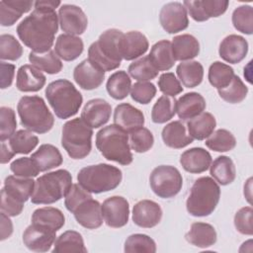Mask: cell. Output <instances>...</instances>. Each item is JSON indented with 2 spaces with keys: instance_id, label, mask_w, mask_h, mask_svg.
Listing matches in <instances>:
<instances>
[{
  "instance_id": "cb8c5ba5",
  "label": "cell",
  "mask_w": 253,
  "mask_h": 253,
  "mask_svg": "<svg viewBox=\"0 0 253 253\" xmlns=\"http://www.w3.org/2000/svg\"><path fill=\"white\" fill-rule=\"evenodd\" d=\"M211 155L202 147H193L185 150L180 157L183 169L192 174H200L207 171L211 164Z\"/></svg>"
},
{
  "instance_id": "db71d44e",
  "label": "cell",
  "mask_w": 253,
  "mask_h": 253,
  "mask_svg": "<svg viewBox=\"0 0 253 253\" xmlns=\"http://www.w3.org/2000/svg\"><path fill=\"white\" fill-rule=\"evenodd\" d=\"M11 171L16 176L33 178L38 176L40 170L31 157H21L14 160L10 165Z\"/></svg>"
},
{
  "instance_id": "d4e9b609",
  "label": "cell",
  "mask_w": 253,
  "mask_h": 253,
  "mask_svg": "<svg viewBox=\"0 0 253 253\" xmlns=\"http://www.w3.org/2000/svg\"><path fill=\"white\" fill-rule=\"evenodd\" d=\"M206 106V100L201 94L190 92L182 95L177 100L176 113L179 119L189 121L202 114L205 111Z\"/></svg>"
},
{
  "instance_id": "9f6ffc18",
  "label": "cell",
  "mask_w": 253,
  "mask_h": 253,
  "mask_svg": "<svg viewBox=\"0 0 253 253\" xmlns=\"http://www.w3.org/2000/svg\"><path fill=\"white\" fill-rule=\"evenodd\" d=\"M253 210L251 207L241 208L234 215V225L237 231L244 235L253 234Z\"/></svg>"
},
{
  "instance_id": "52a82bcc",
  "label": "cell",
  "mask_w": 253,
  "mask_h": 253,
  "mask_svg": "<svg viewBox=\"0 0 253 253\" xmlns=\"http://www.w3.org/2000/svg\"><path fill=\"white\" fill-rule=\"evenodd\" d=\"M72 186V176L65 169L42 175L36 180L31 201L36 205H50L66 196Z\"/></svg>"
},
{
  "instance_id": "277c9868",
  "label": "cell",
  "mask_w": 253,
  "mask_h": 253,
  "mask_svg": "<svg viewBox=\"0 0 253 253\" xmlns=\"http://www.w3.org/2000/svg\"><path fill=\"white\" fill-rule=\"evenodd\" d=\"M44 94L55 116L62 120L76 115L83 102L82 94L66 79L50 82Z\"/></svg>"
},
{
  "instance_id": "4316f807",
  "label": "cell",
  "mask_w": 253,
  "mask_h": 253,
  "mask_svg": "<svg viewBox=\"0 0 253 253\" xmlns=\"http://www.w3.org/2000/svg\"><path fill=\"white\" fill-rule=\"evenodd\" d=\"M35 2L24 0L0 1V24L3 27L13 26L23 14L28 13Z\"/></svg>"
},
{
  "instance_id": "f907efd6",
  "label": "cell",
  "mask_w": 253,
  "mask_h": 253,
  "mask_svg": "<svg viewBox=\"0 0 253 253\" xmlns=\"http://www.w3.org/2000/svg\"><path fill=\"white\" fill-rule=\"evenodd\" d=\"M128 139L130 148L137 153H144L148 151L154 143L152 132L143 126L129 132Z\"/></svg>"
},
{
  "instance_id": "ee69618b",
  "label": "cell",
  "mask_w": 253,
  "mask_h": 253,
  "mask_svg": "<svg viewBox=\"0 0 253 253\" xmlns=\"http://www.w3.org/2000/svg\"><path fill=\"white\" fill-rule=\"evenodd\" d=\"M205 144L211 150L216 152H227L236 145L235 136L227 129L219 128L213 131L207 139Z\"/></svg>"
},
{
  "instance_id": "7c38bea8",
  "label": "cell",
  "mask_w": 253,
  "mask_h": 253,
  "mask_svg": "<svg viewBox=\"0 0 253 253\" xmlns=\"http://www.w3.org/2000/svg\"><path fill=\"white\" fill-rule=\"evenodd\" d=\"M183 5L196 22H205L224 14L229 2L227 0H186Z\"/></svg>"
},
{
  "instance_id": "484cf974",
  "label": "cell",
  "mask_w": 253,
  "mask_h": 253,
  "mask_svg": "<svg viewBox=\"0 0 253 253\" xmlns=\"http://www.w3.org/2000/svg\"><path fill=\"white\" fill-rule=\"evenodd\" d=\"M161 136L166 146L175 149L186 147L194 141L185 125L180 121H174L166 125L162 129Z\"/></svg>"
},
{
  "instance_id": "7402d4cb",
  "label": "cell",
  "mask_w": 253,
  "mask_h": 253,
  "mask_svg": "<svg viewBox=\"0 0 253 253\" xmlns=\"http://www.w3.org/2000/svg\"><path fill=\"white\" fill-rule=\"evenodd\" d=\"M248 52L247 41L238 35H229L225 37L218 48L219 56L226 62L236 64L242 61Z\"/></svg>"
},
{
  "instance_id": "44dd1931",
  "label": "cell",
  "mask_w": 253,
  "mask_h": 253,
  "mask_svg": "<svg viewBox=\"0 0 253 253\" xmlns=\"http://www.w3.org/2000/svg\"><path fill=\"white\" fill-rule=\"evenodd\" d=\"M114 124L129 133L143 126L144 115L139 109L130 104L122 103L115 109Z\"/></svg>"
},
{
  "instance_id": "ab89813d",
  "label": "cell",
  "mask_w": 253,
  "mask_h": 253,
  "mask_svg": "<svg viewBox=\"0 0 253 253\" xmlns=\"http://www.w3.org/2000/svg\"><path fill=\"white\" fill-rule=\"evenodd\" d=\"M107 92L115 100H123L127 97L131 89V79L125 70L113 73L106 84Z\"/></svg>"
},
{
  "instance_id": "9a60e30c",
  "label": "cell",
  "mask_w": 253,
  "mask_h": 253,
  "mask_svg": "<svg viewBox=\"0 0 253 253\" xmlns=\"http://www.w3.org/2000/svg\"><path fill=\"white\" fill-rule=\"evenodd\" d=\"M55 237L56 231L32 223L23 233V242L32 251L47 252L54 244Z\"/></svg>"
},
{
  "instance_id": "d6986e66",
  "label": "cell",
  "mask_w": 253,
  "mask_h": 253,
  "mask_svg": "<svg viewBox=\"0 0 253 253\" xmlns=\"http://www.w3.org/2000/svg\"><path fill=\"white\" fill-rule=\"evenodd\" d=\"M148 46L147 38L138 31L123 34L120 40V50L125 60H134L142 56L147 51Z\"/></svg>"
},
{
  "instance_id": "4fadbf2b",
  "label": "cell",
  "mask_w": 253,
  "mask_h": 253,
  "mask_svg": "<svg viewBox=\"0 0 253 253\" xmlns=\"http://www.w3.org/2000/svg\"><path fill=\"white\" fill-rule=\"evenodd\" d=\"M60 29L67 35H82L88 26V19L84 11L72 4H63L58 10Z\"/></svg>"
},
{
  "instance_id": "c3c4849f",
  "label": "cell",
  "mask_w": 253,
  "mask_h": 253,
  "mask_svg": "<svg viewBox=\"0 0 253 253\" xmlns=\"http://www.w3.org/2000/svg\"><path fill=\"white\" fill-rule=\"evenodd\" d=\"M231 20L238 32L245 35L253 33V8L250 5H241L234 9Z\"/></svg>"
},
{
  "instance_id": "d6a6232c",
  "label": "cell",
  "mask_w": 253,
  "mask_h": 253,
  "mask_svg": "<svg viewBox=\"0 0 253 253\" xmlns=\"http://www.w3.org/2000/svg\"><path fill=\"white\" fill-rule=\"evenodd\" d=\"M216 126L215 118L208 112H203L199 116L191 119L187 123V130L193 139L204 140L208 138Z\"/></svg>"
},
{
  "instance_id": "681fc988",
  "label": "cell",
  "mask_w": 253,
  "mask_h": 253,
  "mask_svg": "<svg viewBox=\"0 0 253 253\" xmlns=\"http://www.w3.org/2000/svg\"><path fill=\"white\" fill-rule=\"evenodd\" d=\"M23 54V47L16 38L10 34L0 36L1 60H18Z\"/></svg>"
},
{
  "instance_id": "b9f144b4",
  "label": "cell",
  "mask_w": 253,
  "mask_h": 253,
  "mask_svg": "<svg viewBox=\"0 0 253 253\" xmlns=\"http://www.w3.org/2000/svg\"><path fill=\"white\" fill-rule=\"evenodd\" d=\"M234 75V70L231 66L221 61H214L209 68L208 78L211 85L219 90L228 86Z\"/></svg>"
},
{
  "instance_id": "6f0895ef",
  "label": "cell",
  "mask_w": 253,
  "mask_h": 253,
  "mask_svg": "<svg viewBox=\"0 0 253 253\" xmlns=\"http://www.w3.org/2000/svg\"><path fill=\"white\" fill-rule=\"evenodd\" d=\"M158 87L164 95L170 97H175L183 91L180 81L172 72H166L160 75L158 79Z\"/></svg>"
},
{
  "instance_id": "f6af8a7d",
  "label": "cell",
  "mask_w": 253,
  "mask_h": 253,
  "mask_svg": "<svg viewBox=\"0 0 253 253\" xmlns=\"http://www.w3.org/2000/svg\"><path fill=\"white\" fill-rule=\"evenodd\" d=\"M158 72L148 56H142L132 61L128 66L129 75L139 82H147L154 79L158 75Z\"/></svg>"
},
{
  "instance_id": "f35d334b",
  "label": "cell",
  "mask_w": 253,
  "mask_h": 253,
  "mask_svg": "<svg viewBox=\"0 0 253 253\" xmlns=\"http://www.w3.org/2000/svg\"><path fill=\"white\" fill-rule=\"evenodd\" d=\"M29 60L32 65L47 74H57L63 67L60 58L51 49L46 52L31 51L29 53Z\"/></svg>"
},
{
  "instance_id": "1f68e13d",
  "label": "cell",
  "mask_w": 253,
  "mask_h": 253,
  "mask_svg": "<svg viewBox=\"0 0 253 253\" xmlns=\"http://www.w3.org/2000/svg\"><path fill=\"white\" fill-rule=\"evenodd\" d=\"M35 183L36 181L32 178L10 175L6 177L3 188L10 196L22 203H26L34 193Z\"/></svg>"
},
{
  "instance_id": "be15d7a7",
  "label": "cell",
  "mask_w": 253,
  "mask_h": 253,
  "mask_svg": "<svg viewBox=\"0 0 253 253\" xmlns=\"http://www.w3.org/2000/svg\"><path fill=\"white\" fill-rule=\"evenodd\" d=\"M251 186H252V178H249L244 184V196L249 204H251Z\"/></svg>"
},
{
  "instance_id": "60d3db41",
  "label": "cell",
  "mask_w": 253,
  "mask_h": 253,
  "mask_svg": "<svg viewBox=\"0 0 253 253\" xmlns=\"http://www.w3.org/2000/svg\"><path fill=\"white\" fill-rule=\"evenodd\" d=\"M39 138L28 129H20L9 138V146L15 154H28L36 148Z\"/></svg>"
},
{
  "instance_id": "bcb514c9",
  "label": "cell",
  "mask_w": 253,
  "mask_h": 253,
  "mask_svg": "<svg viewBox=\"0 0 253 253\" xmlns=\"http://www.w3.org/2000/svg\"><path fill=\"white\" fill-rule=\"evenodd\" d=\"M217 92L219 97L223 101L229 104H238L246 98L248 93V88L243 83V81L240 79L239 76L234 75L229 85L223 89L217 90Z\"/></svg>"
},
{
  "instance_id": "ac0fdd59",
  "label": "cell",
  "mask_w": 253,
  "mask_h": 253,
  "mask_svg": "<svg viewBox=\"0 0 253 253\" xmlns=\"http://www.w3.org/2000/svg\"><path fill=\"white\" fill-rule=\"evenodd\" d=\"M105 71L97 67L88 58L77 64L73 70L74 81L84 90L97 89L104 81Z\"/></svg>"
},
{
  "instance_id": "83f0119b",
  "label": "cell",
  "mask_w": 253,
  "mask_h": 253,
  "mask_svg": "<svg viewBox=\"0 0 253 253\" xmlns=\"http://www.w3.org/2000/svg\"><path fill=\"white\" fill-rule=\"evenodd\" d=\"M171 47L174 59L179 61L191 60L200 53L199 41L189 34L174 37Z\"/></svg>"
},
{
  "instance_id": "8992f818",
  "label": "cell",
  "mask_w": 253,
  "mask_h": 253,
  "mask_svg": "<svg viewBox=\"0 0 253 253\" xmlns=\"http://www.w3.org/2000/svg\"><path fill=\"white\" fill-rule=\"evenodd\" d=\"M220 198V188L214 179L204 176L197 179L186 202L188 212L197 217L208 216L213 212Z\"/></svg>"
},
{
  "instance_id": "ffe728a7",
  "label": "cell",
  "mask_w": 253,
  "mask_h": 253,
  "mask_svg": "<svg viewBox=\"0 0 253 253\" xmlns=\"http://www.w3.org/2000/svg\"><path fill=\"white\" fill-rule=\"evenodd\" d=\"M76 221L88 229H96L103 224L102 206L92 198L82 202L73 211Z\"/></svg>"
},
{
  "instance_id": "816d5d0a",
  "label": "cell",
  "mask_w": 253,
  "mask_h": 253,
  "mask_svg": "<svg viewBox=\"0 0 253 253\" xmlns=\"http://www.w3.org/2000/svg\"><path fill=\"white\" fill-rule=\"evenodd\" d=\"M17 127L15 111L10 107L0 108V140L5 141L10 138Z\"/></svg>"
},
{
  "instance_id": "4dcf8cb0",
  "label": "cell",
  "mask_w": 253,
  "mask_h": 253,
  "mask_svg": "<svg viewBox=\"0 0 253 253\" xmlns=\"http://www.w3.org/2000/svg\"><path fill=\"white\" fill-rule=\"evenodd\" d=\"M31 158L35 161L40 172H45L62 164V155L57 147L52 144H42Z\"/></svg>"
},
{
  "instance_id": "7a4b0ae2",
  "label": "cell",
  "mask_w": 253,
  "mask_h": 253,
  "mask_svg": "<svg viewBox=\"0 0 253 253\" xmlns=\"http://www.w3.org/2000/svg\"><path fill=\"white\" fill-rule=\"evenodd\" d=\"M96 146L107 160L122 165H128L132 162L128 134L115 124L107 126L97 132Z\"/></svg>"
},
{
  "instance_id": "11a10c76",
  "label": "cell",
  "mask_w": 253,
  "mask_h": 253,
  "mask_svg": "<svg viewBox=\"0 0 253 253\" xmlns=\"http://www.w3.org/2000/svg\"><path fill=\"white\" fill-rule=\"evenodd\" d=\"M92 198L91 193L86 191L82 186L79 184H72L70 190L65 196L64 205L67 211L73 213L75 209L84 201Z\"/></svg>"
},
{
  "instance_id": "f1b7e54d",
  "label": "cell",
  "mask_w": 253,
  "mask_h": 253,
  "mask_svg": "<svg viewBox=\"0 0 253 253\" xmlns=\"http://www.w3.org/2000/svg\"><path fill=\"white\" fill-rule=\"evenodd\" d=\"M186 240L194 246L208 248L212 246L217 239L214 227L207 222H194L185 235Z\"/></svg>"
},
{
  "instance_id": "6125c7cd",
  "label": "cell",
  "mask_w": 253,
  "mask_h": 253,
  "mask_svg": "<svg viewBox=\"0 0 253 253\" xmlns=\"http://www.w3.org/2000/svg\"><path fill=\"white\" fill-rule=\"evenodd\" d=\"M15 153L12 151V149L10 148L9 144H6L5 141L1 142V164H5L8 163L13 157H14Z\"/></svg>"
},
{
  "instance_id": "7bdbcfd3",
  "label": "cell",
  "mask_w": 253,
  "mask_h": 253,
  "mask_svg": "<svg viewBox=\"0 0 253 253\" xmlns=\"http://www.w3.org/2000/svg\"><path fill=\"white\" fill-rule=\"evenodd\" d=\"M176 99L163 95L155 102L151 110V120L155 124H164L176 114Z\"/></svg>"
},
{
  "instance_id": "e0dca14e",
  "label": "cell",
  "mask_w": 253,
  "mask_h": 253,
  "mask_svg": "<svg viewBox=\"0 0 253 253\" xmlns=\"http://www.w3.org/2000/svg\"><path fill=\"white\" fill-rule=\"evenodd\" d=\"M161 207L151 200L137 202L132 209V220L134 224L142 228L156 226L162 218Z\"/></svg>"
},
{
  "instance_id": "91938a15",
  "label": "cell",
  "mask_w": 253,
  "mask_h": 253,
  "mask_svg": "<svg viewBox=\"0 0 253 253\" xmlns=\"http://www.w3.org/2000/svg\"><path fill=\"white\" fill-rule=\"evenodd\" d=\"M1 89L9 88L14 79L15 74V65L11 63H6L4 61H1Z\"/></svg>"
},
{
  "instance_id": "680465c9",
  "label": "cell",
  "mask_w": 253,
  "mask_h": 253,
  "mask_svg": "<svg viewBox=\"0 0 253 253\" xmlns=\"http://www.w3.org/2000/svg\"><path fill=\"white\" fill-rule=\"evenodd\" d=\"M24 204L25 203H22L14 197L10 196L4 188L1 190L0 208L2 212L6 213L9 216H17L22 212L24 209Z\"/></svg>"
},
{
  "instance_id": "5bb4252c",
  "label": "cell",
  "mask_w": 253,
  "mask_h": 253,
  "mask_svg": "<svg viewBox=\"0 0 253 253\" xmlns=\"http://www.w3.org/2000/svg\"><path fill=\"white\" fill-rule=\"evenodd\" d=\"M102 206V214L106 224L113 228H120L128 222L129 206L126 199L113 196L106 199Z\"/></svg>"
},
{
  "instance_id": "30bf717a",
  "label": "cell",
  "mask_w": 253,
  "mask_h": 253,
  "mask_svg": "<svg viewBox=\"0 0 253 253\" xmlns=\"http://www.w3.org/2000/svg\"><path fill=\"white\" fill-rule=\"evenodd\" d=\"M149 184L156 196L162 199H170L181 191L183 178L176 167L160 165L152 170L149 176Z\"/></svg>"
},
{
  "instance_id": "9c48e42d",
  "label": "cell",
  "mask_w": 253,
  "mask_h": 253,
  "mask_svg": "<svg viewBox=\"0 0 253 253\" xmlns=\"http://www.w3.org/2000/svg\"><path fill=\"white\" fill-rule=\"evenodd\" d=\"M93 129L80 118L66 122L62 127L61 145L73 159H83L92 149Z\"/></svg>"
},
{
  "instance_id": "e575fe53",
  "label": "cell",
  "mask_w": 253,
  "mask_h": 253,
  "mask_svg": "<svg viewBox=\"0 0 253 253\" xmlns=\"http://www.w3.org/2000/svg\"><path fill=\"white\" fill-rule=\"evenodd\" d=\"M210 173L215 182L221 186L231 184L236 177L235 165L232 159L225 155H220L211 161Z\"/></svg>"
},
{
  "instance_id": "8d00e7d4",
  "label": "cell",
  "mask_w": 253,
  "mask_h": 253,
  "mask_svg": "<svg viewBox=\"0 0 253 253\" xmlns=\"http://www.w3.org/2000/svg\"><path fill=\"white\" fill-rule=\"evenodd\" d=\"M176 72L182 84L187 88L199 86L204 78V67L196 60L182 61L178 64Z\"/></svg>"
},
{
  "instance_id": "f5cc1de1",
  "label": "cell",
  "mask_w": 253,
  "mask_h": 253,
  "mask_svg": "<svg viewBox=\"0 0 253 253\" xmlns=\"http://www.w3.org/2000/svg\"><path fill=\"white\" fill-rule=\"evenodd\" d=\"M156 87L150 82H136L131 86L130 96L136 103L146 105L156 95Z\"/></svg>"
},
{
  "instance_id": "5b68a950",
  "label": "cell",
  "mask_w": 253,
  "mask_h": 253,
  "mask_svg": "<svg viewBox=\"0 0 253 253\" xmlns=\"http://www.w3.org/2000/svg\"><path fill=\"white\" fill-rule=\"evenodd\" d=\"M21 125L28 130L37 133L49 131L54 124L53 115L40 96H24L17 105Z\"/></svg>"
},
{
  "instance_id": "8fae6325",
  "label": "cell",
  "mask_w": 253,
  "mask_h": 253,
  "mask_svg": "<svg viewBox=\"0 0 253 253\" xmlns=\"http://www.w3.org/2000/svg\"><path fill=\"white\" fill-rule=\"evenodd\" d=\"M159 21L163 30L168 34L182 32L189 26L187 9L180 2H169L161 8Z\"/></svg>"
},
{
  "instance_id": "836d02e7",
  "label": "cell",
  "mask_w": 253,
  "mask_h": 253,
  "mask_svg": "<svg viewBox=\"0 0 253 253\" xmlns=\"http://www.w3.org/2000/svg\"><path fill=\"white\" fill-rule=\"evenodd\" d=\"M32 223L58 231L65 223L63 212L56 208L43 207L37 209L32 214Z\"/></svg>"
},
{
  "instance_id": "603a6c76",
  "label": "cell",
  "mask_w": 253,
  "mask_h": 253,
  "mask_svg": "<svg viewBox=\"0 0 253 253\" xmlns=\"http://www.w3.org/2000/svg\"><path fill=\"white\" fill-rule=\"evenodd\" d=\"M45 75L32 64L22 65L17 72L16 87L21 92H38L45 84Z\"/></svg>"
},
{
  "instance_id": "94428289",
  "label": "cell",
  "mask_w": 253,
  "mask_h": 253,
  "mask_svg": "<svg viewBox=\"0 0 253 253\" xmlns=\"http://www.w3.org/2000/svg\"><path fill=\"white\" fill-rule=\"evenodd\" d=\"M0 218H1V233H0V240L3 241L11 236L13 233V223L12 220L10 219L9 215L6 213L2 212L0 213Z\"/></svg>"
},
{
  "instance_id": "2e32d148",
  "label": "cell",
  "mask_w": 253,
  "mask_h": 253,
  "mask_svg": "<svg viewBox=\"0 0 253 253\" xmlns=\"http://www.w3.org/2000/svg\"><path fill=\"white\" fill-rule=\"evenodd\" d=\"M111 113V105L106 100L97 98L89 100L85 104L81 112V119L90 127L98 128L109 122Z\"/></svg>"
},
{
  "instance_id": "d590c367",
  "label": "cell",
  "mask_w": 253,
  "mask_h": 253,
  "mask_svg": "<svg viewBox=\"0 0 253 253\" xmlns=\"http://www.w3.org/2000/svg\"><path fill=\"white\" fill-rule=\"evenodd\" d=\"M148 57L158 71L171 69L176 61L172 53L171 42L167 40H162L154 43Z\"/></svg>"
},
{
  "instance_id": "ba28073f",
  "label": "cell",
  "mask_w": 253,
  "mask_h": 253,
  "mask_svg": "<svg viewBox=\"0 0 253 253\" xmlns=\"http://www.w3.org/2000/svg\"><path fill=\"white\" fill-rule=\"evenodd\" d=\"M123 173L116 166L99 163L82 168L77 174V182L86 191L100 194L116 189L122 182Z\"/></svg>"
},
{
  "instance_id": "3957f363",
  "label": "cell",
  "mask_w": 253,
  "mask_h": 253,
  "mask_svg": "<svg viewBox=\"0 0 253 253\" xmlns=\"http://www.w3.org/2000/svg\"><path fill=\"white\" fill-rule=\"evenodd\" d=\"M123 32L118 29H109L103 32L99 39L88 48V59L103 71L117 69L122 62L120 40Z\"/></svg>"
},
{
  "instance_id": "74e56055",
  "label": "cell",
  "mask_w": 253,
  "mask_h": 253,
  "mask_svg": "<svg viewBox=\"0 0 253 253\" xmlns=\"http://www.w3.org/2000/svg\"><path fill=\"white\" fill-rule=\"evenodd\" d=\"M53 253L87 252L82 235L74 230H67L61 233L54 241Z\"/></svg>"
},
{
  "instance_id": "f546056e",
  "label": "cell",
  "mask_w": 253,
  "mask_h": 253,
  "mask_svg": "<svg viewBox=\"0 0 253 253\" xmlns=\"http://www.w3.org/2000/svg\"><path fill=\"white\" fill-rule=\"evenodd\" d=\"M84 50L83 41L77 36L61 34L55 42L54 51L59 58L72 61L78 58Z\"/></svg>"
},
{
  "instance_id": "6da1fadb",
  "label": "cell",
  "mask_w": 253,
  "mask_h": 253,
  "mask_svg": "<svg viewBox=\"0 0 253 253\" xmlns=\"http://www.w3.org/2000/svg\"><path fill=\"white\" fill-rule=\"evenodd\" d=\"M60 4V1L53 0L36 1L33 12L18 25L19 39L32 51L46 52L50 50L59 24L55 8Z\"/></svg>"
},
{
  "instance_id": "7dc6e473",
  "label": "cell",
  "mask_w": 253,
  "mask_h": 253,
  "mask_svg": "<svg viewBox=\"0 0 253 253\" xmlns=\"http://www.w3.org/2000/svg\"><path fill=\"white\" fill-rule=\"evenodd\" d=\"M126 253H154L156 252L155 241L146 234L135 233L129 235L125 241Z\"/></svg>"
}]
</instances>
